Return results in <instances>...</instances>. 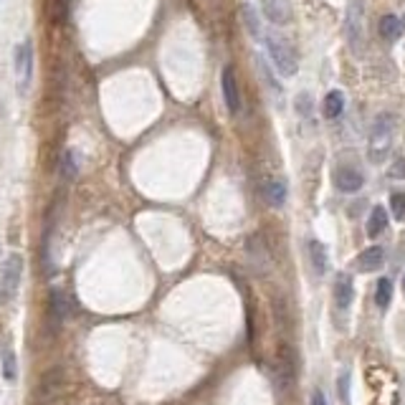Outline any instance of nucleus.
<instances>
[{
	"instance_id": "obj_23",
	"label": "nucleus",
	"mask_w": 405,
	"mask_h": 405,
	"mask_svg": "<svg viewBox=\"0 0 405 405\" xmlns=\"http://www.w3.org/2000/svg\"><path fill=\"white\" fill-rule=\"evenodd\" d=\"M390 211L398 221L405 218V193H393L390 195Z\"/></svg>"
},
{
	"instance_id": "obj_4",
	"label": "nucleus",
	"mask_w": 405,
	"mask_h": 405,
	"mask_svg": "<svg viewBox=\"0 0 405 405\" xmlns=\"http://www.w3.org/2000/svg\"><path fill=\"white\" fill-rule=\"evenodd\" d=\"M20 278H23V259L18 254H13L6 259V266L0 271V299L3 302H13L20 289Z\"/></svg>"
},
{
	"instance_id": "obj_14",
	"label": "nucleus",
	"mask_w": 405,
	"mask_h": 405,
	"mask_svg": "<svg viewBox=\"0 0 405 405\" xmlns=\"http://www.w3.org/2000/svg\"><path fill=\"white\" fill-rule=\"evenodd\" d=\"M49 16H51V23L59 25V28L66 25L69 18H71V0H51Z\"/></svg>"
},
{
	"instance_id": "obj_24",
	"label": "nucleus",
	"mask_w": 405,
	"mask_h": 405,
	"mask_svg": "<svg viewBox=\"0 0 405 405\" xmlns=\"http://www.w3.org/2000/svg\"><path fill=\"white\" fill-rule=\"evenodd\" d=\"M339 400L342 403H350V375H342L339 377Z\"/></svg>"
},
{
	"instance_id": "obj_9",
	"label": "nucleus",
	"mask_w": 405,
	"mask_h": 405,
	"mask_svg": "<svg viewBox=\"0 0 405 405\" xmlns=\"http://www.w3.org/2000/svg\"><path fill=\"white\" fill-rule=\"evenodd\" d=\"M261 8H264V16H266L271 23L276 25L289 23L291 11L289 6H286V0H261Z\"/></svg>"
},
{
	"instance_id": "obj_11",
	"label": "nucleus",
	"mask_w": 405,
	"mask_h": 405,
	"mask_svg": "<svg viewBox=\"0 0 405 405\" xmlns=\"http://www.w3.org/2000/svg\"><path fill=\"white\" fill-rule=\"evenodd\" d=\"M355 297V289H352V278L347 274H339L337 281H334V304L339 309H347Z\"/></svg>"
},
{
	"instance_id": "obj_27",
	"label": "nucleus",
	"mask_w": 405,
	"mask_h": 405,
	"mask_svg": "<svg viewBox=\"0 0 405 405\" xmlns=\"http://www.w3.org/2000/svg\"><path fill=\"white\" fill-rule=\"evenodd\" d=\"M403 294H405V276H403Z\"/></svg>"
},
{
	"instance_id": "obj_2",
	"label": "nucleus",
	"mask_w": 405,
	"mask_h": 405,
	"mask_svg": "<svg viewBox=\"0 0 405 405\" xmlns=\"http://www.w3.org/2000/svg\"><path fill=\"white\" fill-rule=\"evenodd\" d=\"M266 49L269 56H271V64L276 66V71L281 76H294L299 69V59H297V51L291 46V41H286L284 36H266Z\"/></svg>"
},
{
	"instance_id": "obj_16",
	"label": "nucleus",
	"mask_w": 405,
	"mask_h": 405,
	"mask_svg": "<svg viewBox=\"0 0 405 405\" xmlns=\"http://www.w3.org/2000/svg\"><path fill=\"white\" fill-rule=\"evenodd\" d=\"M400 33H403V20H400L398 16H385V18L380 20V36L382 38L395 41V38H400Z\"/></svg>"
},
{
	"instance_id": "obj_3",
	"label": "nucleus",
	"mask_w": 405,
	"mask_h": 405,
	"mask_svg": "<svg viewBox=\"0 0 405 405\" xmlns=\"http://www.w3.org/2000/svg\"><path fill=\"white\" fill-rule=\"evenodd\" d=\"M33 61H36V54H33V43L23 41L16 46L13 51V71H16V86H18V94H28L30 81H33Z\"/></svg>"
},
{
	"instance_id": "obj_25",
	"label": "nucleus",
	"mask_w": 405,
	"mask_h": 405,
	"mask_svg": "<svg viewBox=\"0 0 405 405\" xmlns=\"http://www.w3.org/2000/svg\"><path fill=\"white\" fill-rule=\"evenodd\" d=\"M390 177H405V163H403V160H395L393 170H390Z\"/></svg>"
},
{
	"instance_id": "obj_18",
	"label": "nucleus",
	"mask_w": 405,
	"mask_h": 405,
	"mask_svg": "<svg viewBox=\"0 0 405 405\" xmlns=\"http://www.w3.org/2000/svg\"><path fill=\"white\" fill-rule=\"evenodd\" d=\"M79 175V163H76V155L71 150H66L61 155V177L64 180H74Z\"/></svg>"
},
{
	"instance_id": "obj_7",
	"label": "nucleus",
	"mask_w": 405,
	"mask_h": 405,
	"mask_svg": "<svg viewBox=\"0 0 405 405\" xmlns=\"http://www.w3.org/2000/svg\"><path fill=\"white\" fill-rule=\"evenodd\" d=\"M276 363H278V375H281V382H284L286 387L294 380V375H297V352L291 350L289 345H281Z\"/></svg>"
},
{
	"instance_id": "obj_28",
	"label": "nucleus",
	"mask_w": 405,
	"mask_h": 405,
	"mask_svg": "<svg viewBox=\"0 0 405 405\" xmlns=\"http://www.w3.org/2000/svg\"><path fill=\"white\" fill-rule=\"evenodd\" d=\"M403 23H405V18H403Z\"/></svg>"
},
{
	"instance_id": "obj_13",
	"label": "nucleus",
	"mask_w": 405,
	"mask_h": 405,
	"mask_svg": "<svg viewBox=\"0 0 405 405\" xmlns=\"http://www.w3.org/2000/svg\"><path fill=\"white\" fill-rule=\"evenodd\" d=\"M322 112H324L327 119H337V117H342V112H345V94L339 89H332L329 94L324 97V104H322Z\"/></svg>"
},
{
	"instance_id": "obj_17",
	"label": "nucleus",
	"mask_w": 405,
	"mask_h": 405,
	"mask_svg": "<svg viewBox=\"0 0 405 405\" xmlns=\"http://www.w3.org/2000/svg\"><path fill=\"white\" fill-rule=\"evenodd\" d=\"M309 256H312V266L317 274L327 271V251L319 241H309Z\"/></svg>"
},
{
	"instance_id": "obj_5",
	"label": "nucleus",
	"mask_w": 405,
	"mask_h": 405,
	"mask_svg": "<svg viewBox=\"0 0 405 405\" xmlns=\"http://www.w3.org/2000/svg\"><path fill=\"white\" fill-rule=\"evenodd\" d=\"M221 89H223V99L228 112L230 115H238L241 112V89H238L236 71L230 66H225L223 74H221Z\"/></svg>"
},
{
	"instance_id": "obj_15",
	"label": "nucleus",
	"mask_w": 405,
	"mask_h": 405,
	"mask_svg": "<svg viewBox=\"0 0 405 405\" xmlns=\"http://www.w3.org/2000/svg\"><path fill=\"white\" fill-rule=\"evenodd\" d=\"M385 228H387V211L382 206L372 208V211H370V218H368V236L377 238Z\"/></svg>"
},
{
	"instance_id": "obj_26",
	"label": "nucleus",
	"mask_w": 405,
	"mask_h": 405,
	"mask_svg": "<svg viewBox=\"0 0 405 405\" xmlns=\"http://www.w3.org/2000/svg\"><path fill=\"white\" fill-rule=\"evenodd\" d=\"M312 405H327L324 393H322V390H315V393H312Z\"/></svg>"
},
{
	"instance_id": "obj_8",
	"label": "nucleus",
	"mask_w": 405,
	"mask_h": 405,
	"mask_svg": "<svg viewBox=\"0 0 405 405\" xmlns=\"http://www.w3.org/2000/svg\"><path fill=\"white\" fill-rule=\"evenodd\" d=\"M334 185H337L342 193H357V190L365 185V177L352 168H339L334 172Z\"/></svg>"
},
{
	"instance_id": "obj_20",
	"label": "nucleus",
	"mask_w": 405,
	"mask_h": 405,
	"mask_svg": "<svg viewBox=\"0 0 405 405\" xmlns=\"http://www.w3.org/2000/svg\"><path fill=\"white\" fill-rule=\"evenodd\" d=\"M241 16H243V23H246V30L251 33V36H256L259 38L261 36V23H259V16H256V11L251 6H243V11H241Z\"/></svg>"
},
{
	"instance_id": "obj_12",
	"label": "nucleus",
	"mask_w": 405,
	"mask_h": 405,
	"mask_svg": "<svg viewBox=\"0 0 405 405\" xmlns=\"http://www.w3.org/2000/svg\"><path fill=\"white\" fill-rule=\"evenodd\" d=\"M261 193H264V200H266L271 208H281L286 200V185L281 180H266L264 188H261Z\"/></svg>"
},
{
	"instance_id": "obj_1",
	"label": "nucleus",
	"mask_w": 405,
	"mask_h": 405,
	"mask_svg": "<svg viewBox=\"0 0 405 405\" xmlns=\"http://www.w3.org/2000/svg\"><path fill=\"white\" fill-rule=\"evenodd\" d=\"M393 124H395L393 115H380L375 119L372 132H370V142H368L370 163L377 165L390 155V147H393Z\"/></svg>"
},
{
	"instance_id": "obj_6",
	"label": "nucleus",
	"mask_w": 405,
	"mask_h": 405,
	"mask_svg": "<svg viewBox=\"0 0 405 405\" xmlns=\"http://www.w3.org/2000/svg\"><path fill=\"white\" fill-rule=\"evenodd\" d=\"M382 264H385V251H382L380 246H370V248H365L363 254L357 256L355 269L357 271L368 274V271H377Z\"/></svg>"
},
{
	"instance_id": "obj_19",
	"label": "nucleus",
	"mask_w": 405,
	"mask_h": 405,
	"mask_svg": "<svg viewBox=\"0 0 405 405\" xmlns=\"http://www.w3.org/2000/svg\"><path fill=\"white\" fill-rule=\"evenodd\" d=\"M390 297H393V281L390 278H380L375 289V304L380 309H385L390 304Z\"/></svg>"
},
{
	"instance_id": "obj_10",
	"label": "nucleus",
	"mask_w": 405,
	"mask_h": 405,
	"mask_svg": "<svg viewBox=\"0 0 405 405\" xmlns=\"http://www.w3.org/2000/svg\"><path fill=\"white\" fill-rule=\"evenodd\" d=\"M51 317H54L56 324H61V322H66L71 317V299L59 289L51 291Z\"/></svg>"
},
{
	"instance_id": "obj_22",
	"label": "nucleus",
	"mask_w": 405,
	"mask_h": 405,
	"mask_svg": "<svg viewBox=\"0 0 405 405\" xmlns=\"http://www.w3.org/2000/svg\"><path fill=\"white\" fill-rule=\"evenodd\" d=\"M3 377L8 382H16V377H18V360H16V355L11 350L3 355Z\"/></svg>"
},
{
	"instance_id": "obj_21",
	"label": "nucleus",
	"mask_w": 405,
	"mask_h": 405,
	"mask_svg": "<svg viewBox=\"0 0 405 405\" xmlns=\"http://www.w3.org/2000/svg\"><path fill=\"white\" fill-rule=\"evenodd\" d=\"M61 385H64V370L56 368V370H51V372H46V375H43L41 390H43V393H54L56 387H61Z\"/></svg>"
}]
</instances>
